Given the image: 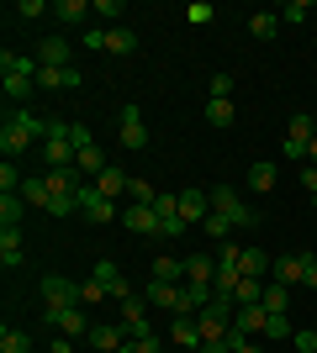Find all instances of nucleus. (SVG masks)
<instances>
[{"label":"nucleus","instance_id":"f257e3e1","mask_svg":"<svg viewBox=\"0 0 317 353\" xmlns=\"http://www.w3.org/2000/svg\"><path fill=\"white\" fill-rule=\"evenodd\" d=\"M48 132H53V121L32 117L27 105H11V111H6V121H0V153L16 163L32 143H48Z\"/></svg>","mask_w":317,"mask_h":353},{"label":"nucleus","instance_id":"f03ea898","mask_svg":"<svg viewBox=\"0 0 317 353\" xmlns=\"http://www.w3.org/2000/svg\"><path fill=\"white\" fill-rule=\"evenodd\" d=\"M37 59H16V53H0V85H6V101H27L32 85H37Z\"/></svg>","mask_w":317,"mask_h":353},{"label":"nucleus","instance_id":"7ed1b4c3","mask_svg":"<svg viewBox=\"0 0 317 353\" xmlns=\"http://www.w3.org/2000/svg\"><path fill=\"white\" fill-rule=\"evenodd\" d=\"M69 137H75V169L85 179H95L101 174V169H111V163H106V153H101V143H95V132L90 127H69Z\"/></svg>","mask_w":317,"mask_h":353},{"label":"nucleus","instance_id":"20e7f679","mask_svg":"<svg viewBox=\"0 0 317 353\" xmlns=\"http://www.w3.org/2000/svg\"><path fill=\"white\" fill-rule=\"evenodd\" d=\"M312 137H317V121L307 117V111H296V117L286 121V143H280V153H286V159H296V163H307Z\"/></svg>","mask_w":317,"mask_h":353},{"label":"nucleus","instance_id":"39448f33","mask_svg":"<svg viewBox=\"0 0 317 353\" xmlns=\"http://www.w3.org/2000/svg\"><path fill=\"white\" fill-rule=\"evenodd\" d=\"M211 211H217V216H227L233 227H254V211L238 201V190H233V185H211Z\"/></svg>","mask_w":317,"mask_h":353},{"label":"nucleus","instance_id":"423d86ee","mask_svg":"<svg viewBox=\"0 0 317 353\" xmlns=\"http://www.w3.org/2000/svg\"><path fill=\"white\" fill-rule=\"evenodd\" d=\"M43 159H48V169H75V137H69L64 121H53V132L43 143Z\"/></svg>","mask_w":317,"mask_h":353},{"label":"nucleus","instance_id":"0eeeda50","mask_svg":"<svg viewBox=\"0 0 317 353\" xmlns=\"http://www.w3.org/2000/svg\"><path fill=\"white\" fill-rule=\"evenodd\" d=\"M48 327H59V338H90V316H85V306H59V311H43Z\"/></svg>","mask_w":317,"mask_h":353},{"label":"nucleus","instance_id":"6e6552de","mask_svg":"<svg viewBox=\"0 0 317 353\" xmlns=\"http://www.w3.org/2000/svg\"><path fill=\"white\" fill-rule=\"evenodd\" d=\"M117 143L127 148V153H143V148H148V127H143V117H137V105H122V121H117Z\"/></svg>","mask_w":317,"mask_h":353},{"label":"nucleus","instance_id":"1a4fd4ad","mask_svg":"<svg viewBox=\"0 0 317 353\" xmlns=\"http://www.w3.org/2000/svg\"><path fill=\"white\" fill-rule=\"evenodd\" d=\"M75 201H79V211H85L90 221H101V227H106V221H122L117 201H106V195H95V185H79V195H75Z\"/></svg>","mask_w":317,"mask_h":353},{"label":"nucleus","instance_id":"9d476101","mask_svg":"<svg viewBox=\"0 0 317 353\" xmlns=\"http://www.w3.org/2000/svg\"><path fill=\"white\" fill-rule=\"evenodd\" d=\"M206 216H211V190H201V185L180 190V221L185 227H201Z\"/></svg>","mask_w":317,"mask_h":353},{"label":"nucleus","instance_id":"9b49d317","mask_svg":"<svg viewBox=\"0 0 317 353\" xmlns=\"http://www.w3.org/2000/svg\"><path fill=\"white\" fill-rule=\"evenodd\" d=\"M43 301H48V311L79 306V285H75V280H64V274H48V280H43Z\"/></svg>","mask_w":317,"mask_h":353},{"label":"nucleus","instance_id":"f8f14e48","mask_svg":"<svg viewBox=\"0 0 317 353\" xmlns=\"http://www.w3.org/2000/svg\"><path fill=\"white\" fill-rule=\"evenodd\" d=\"M122 227H127L133 237H159V211H153V206H137V201H133V206L122 211Z\"/></svg>","mask_w":317,"mask_h":353},{"label":"nucleus","instance_id":"ddd939ff","mask_svg":"<svg viewBox=\"0 0 317 353\" xmlns=\"http://www.w3.org/2000/svg\"><path fill=\"white\" fill-rule=\"evenodd\" d=\"M127 343H133V338H127V327H122V322H95L90 327V348L95 353H117V348H127Z\"/></svg>","mask_w":317,"mask_h":353},{"label":"nucleus","instance_id":"4468645a","mask_svg":"<svg viewBox=\"0 0 317 353\" xmlns=\"http://www.w3.org/2000/svg\"><path fill=\"white\" fill-rule=\"evenodd\" d=\"M270 327V311H265V301H254V306H238L233 311V332L238 338H254V332H265Z\"/></svg>","mask_w":317,"mask_h":353},{"label":"nucleus","instance_id":"2eb2a0df","mask_svg":"<svg viewBox=\"0 0 317 353\" xmlns=\"http://www.w3.org/2000/svg\"><path fill=\"white\" fill-rule=\"evenodd\" d=\"M143 306H148V301H137V295H133V301H122V327H127V338H153V327H148V311H143Z\"/></svg>","mask_w":317,"mask_h":353},{"label":"nucleus","instance_id":"dca6fc26","mask_svg":"<svg viewBox=\"0 0 317 353\" xmlns=\"http://www.w3.org/2000/svg\"><path fill=\"white\" fill-rule=\"evenodd\" d=\"M95 280L106 285V295H111L117 306H122V301H133V290H127V280H122V269L111 264V259H101V264H95Z\"/></svg>","mask_w":317,"mask_h":353},{"label":"nucleus","instance_id":"f3484780","mask_svg":"<svg viewBox=\"0 0 317 353\" xmlns=\"http://www.w3.org/2000/svg\"><path fill=\"white\" fill-rule=\"evenodd\" d=\"M21 201L37 211H59V195H53V185L48 179H21Z\"/></svg>","mask_w":317,"mask_h":353},{"label":"nucleus","instance_id":"a211bd4d","mask_svg":"<svg viewBox=\"0 0 317 353\" xmlns=\"http://www.w3.org/2000/svg\"><path fill=\"white\" fill-rule=\"evenodd\" d=\"M302 274H307V253H280L270 269V280H280V285H302Z\"/></svg>","mask_w":317,"mask_h":353},{"label":"nucleus","instance_id":"6ab92c4d","mask_svg":"<svg viewBox=\"0 0 317 353\" xmlns=\"http://www.w3.org/2000/svg\"><path fill=\"white\" fill-rule=\"evenodd\" d=\"M90 185H95V195H106V201H122V195L133 190V179L122 174V169H101V174H95Z\"/></svg>","mask_w":317,"mask_h":353},{"label":"nucleus","instance_id":"aec40b11","mask_svg":"<svg viewBox=\"0 0 317 353\" xmlns=\"http://www.w3.org/2000/svg\"><path fill=\"white\" fill-rule=\"evenodd\" d=\"M37 85H43V90H79V85H85V74H79L75 63H69V69H37Z\"/></svg>","mask_w":317,"mask_h":353},{"label":"nucleus","instance_id":"412c9836","mask_svg":"<svg viewBox=\"0 0 317 353\" xmlns=\"http://www.w3.org/2000/svg\"><path fill=\"white\" fill-rule=\"evenodd\" d=\"M153 280H164V285H185V259H175V253H159L148 264Z\"/></svg>","mask_w":317,"mask_h":353},{"label":"nucleus","instance_id":"4be33fe9","mask_svg":"<svg viewBox=\"0 0 317 353\" xmlns=\"http://www.w3.org/2000/svg\"><path fill=\"white\" fill-rule=\"evenodd\" d=\"M37 63L43 69H69V43L64 37H43L37 43Z\"/></svg>","mask_w":317,"mask_h":353},{"label":"nucleus","instance_id":"5701e85b","mask_svg":"<svg viewBox=\"0 0 317 353\" xmlns=\"http://www.w3.org/2000/svg\"><path fill=\"white\" fill-rule=\"evenodd\" d=\"M249 37H254V43H275V37H280V16L275 11H254L249 16Z\"/></svg>","mask_w":317,"mask_h":353},{"label":"nucleus","instance_id":"b1692460","mask_svg":"<svg viewBox=\"0 0 317 353\" xmlns=\"http://www.w3.org/2000/svg\"><path fill=\"white\" fill-rule=\"evenodd\" d=\"M211 280H217V259L191 253V259H185V285H211Z\"/></svg>","mask_w":317,"mask_h":353},{"label":"nucleus","instance_id":"393cba45","mask_svg":"<svg viewBox=\"0 0 317 353\" xmlns=\"http://www.w3.org/2000/svg\"><path fill=\"white\" fill-rule=\"evenodd\" d=\"M169 338L180 343L185 353H201V327H196V316H175V327H169Z\"/></svg>","mask_w":317,"mask_h":353},{"label":"nucleus","instance_id":"a878e982","mask_svg":"<svg viewBox=\"0 0 317 353\" xmlns=\"http://www.w3.org/2000/svg\"><path fill=\"white\" fill-rule=\"evenodd\" d=\"M53 16H59L64 27H79V21H90V16H95V6H90V0H59Z\"/></svg>","mask_w":317,"mask_h":353},{"label":"nucleus","instance_id":"bb28decb","mask_svg":"<svg viewBox=\"0 0 317 353\" xmlns=\"http://www.w3.org/2000/svg\"><path fill=\"white\" fill-rule=\"evenodd\" d=\"M0 264L21 269V227H0Z\"/></svg>","mask_w":317,"mask_h":353},{"label":"nucleus","instance_id":"cd10ccee","mask_svg":"<svg viewBox=\"0 0 317 353\" xmlns=\"http://www.w3.org/2000/svg\"><path fill=\"white\" fill-rule=\"evenodd\" d=\"M270 269H275V259H265V248H243L238 274H249V280H270Z\"/></svg>","mask_w":317,"mask_h":353},{"label":"nucleus","instance_id":"c85d7f7f","mask_svg":"<svg viewBox=\"0 0 317 353\" xmlns=\"http://www.w3.org/2000/svg\"><path fill=\"white\" fill-rule=\"evenodd\" d=\"M275 174H280V169H275L270 159H254V163H249V190L270 195V190H275Z\"/></svg>","mask_w":317,"mask_h":353},{"label":"nucleus","instance_id":"c756f323","mask_svg":"<svg viewBox=\"0 0 317 353\" xmlns=\"http://www.w3.org/2000/svg\"><path fill=\"white\" fill-rule=\"evenodd\" d=\"M106 53H137V32L122 21V27H106Z\"/></svg>","mask_w":317,"mask_h":353},{"label":"nucleus","instance_id":"7c9ffc66","mask_svg":"<svg viewBox=\"0 0 317 353\" xmlns=\"http://www.w3.org/2000/svg\"><path fill=\"white\" fill-rule=\"evenodd\" d=\"M238 121V105L233 101H206V127H217V132H227Z\"/></svg>","mask_w":317,"mask_h":353},{"label":"nucleus","instance_id":"2f4dec72","mask_svg":"<svg viewBox=\"0 0 317 353\" xmlns=\"http://www.w3.org/2000/svg\"><path fill=\"white\" fill-rule=\"evenodd\" d=\"M286 306H291V285L265 280V311H270V316H286Z\"/></svg>","mask_w":317,"mask_h":353},{"label":"nucleus","instance_id":"473e14b6","mask_svg":"<svg viewBox=\"0 0 317 353\" xmlns=\"http://www.w3.org/2000/svg\"><path fill=\"white\" fill-rule=\"evenodd\" d=\"M21 211H27L21 190H16V195H0V227H21Z\"/></svg>","mask_w":317,"mask_h":353},{"label":"nucleus","instance_id":"72a5a7b5","mask_svg":"<svg viewBox=\"0 0 317 353\" xmlns=\"http://www.w3.org/2000/svg\"><path fill=\"white\" fill-rule=\"evenodd\" d=\"M0 353H32V338L21 327H0Z\"/></svg>","mask_w":317,"mask_h":353},{"label":"nucleus","instance_id":"f704fd0d","mask_svg":"<svg viewBox=\"0 0 317 353\" xmlns=\"http://www.w3.org/2000/svg\"><path fill=\"white\" fill-rule=\"evenodd\" d=\"M275 16H280V27H286V21H291V27H302L307 16H312V0H286Z\"/></svg>","mask_w":317,"mask_h":353},{"label":"nucleus","instance_id":"c9c22d12","mask_svg":"<svg viewBox=\"0 0 317 353\" xmlns=\"http://www.w3.org/2000/svg\"><path fill=\"white\" fill-rule=\"evenodd\" d=\"M201 232H206L211 243H227V232H233V221H227V216H217V211H211V216L201 221Z\"/></svg>","mask_w":317,"mask_h":353},{"label":"nucleus","instance_id":"e433bc0d","mask_svg":"<svg viewBox=\"0 0 317 353\" xmlns=\"http://www.w3.org/2000/svg\"><path fill=\"white\" fill-rule=\"evenodd\" d=\"M106 301H111V295H106L101 280H85V285H79V306H106Z\"/></svg>","mask_w":317,"mask_h":353},{"label":"nucleus","instance_id":"4c0bfd02","mask_svg":"<svg viewBox=\"0 0 317 353\" xmlns=\"http://www.w3.org/2000/svg\"><path fill=\"white\" fill-rule=\"evenodd\" d=\"M95 16H101V21H111V27H122L127 6H122V0H95Z\"/></svg>","mask_w":317,"mask_h":353},{"label":"nucleus","instance_id":"58836bf2","mask_svg":"<svg viewBox=\"0 0 317 353\" xmlns=\"http://www.w3.org/2000/svg\"><path fill=\"white\" fill-rule=\"evenodd\" d=\"M206 95H211V101H227V95H233V74H211V79H206Z\"/></svg>","mask_w":317,"mask_h":353},{"label":"nucleus","instance_id":"ea45409f","mask_svg":"<svg viewBox=\"0 0 317 353\" xmlns=\"http://www.w3.org/2000/svg\"><path fill=\"white\" fill-rule=\"evenodd\" d=\"M16 190H21V174H16V163L6 159L0 163V195H16Z\"/></svg>","mask_w":317,"mask_h":353},{"label":"nucleus","instance_id":"a19ab883","mask_svg":"<svg viewBox=\"0 0 317 353\" xmlns=\"http://www.w3.org/2000/svg\"><path fill=\"white\" fill-rule=\"evenodd\" d=\"M211 16H217V11H211L206 0H196V6H185V21H191V27H206Z\"/></svg>","mask_w":317,"mask_h":353},{"label":"nucleus","instance_id":"79ce46f5","mask_svg":"<svg viewBox=\"0 0 317 353\" xmlns=\"http://www.w3.org/2000/svg\"><path fill=\"white\" fill-rule=\"evenodd\" d=\"M243 264V248L238 243H222V253H217V269H238Z\"/></svg>","mask_w":317,"mask_h":353},{"label":"nucleus","instance_id":"37998d69","mask_svg":"<svg viewBox=\"0 0 317 353\" xmlns=\"http://www.w3.org/2000/svg\"><path fill=\"white\" fill-rule=\"evenodd\" d=\"M85 48H90V53H106V27H101V21L85 27Z\"/></svg>","mask_w":317,"mask_h":353},{"label":"nucleus","instance_id":"c03bdc74","mask_svg":"<svg viewBox=\"0 0 317 353\" xmlns=\"http://www.w3.org/2000/svg\"><path fill=\"white\" fill-rule=\"evenodd\" d=\"M11 16H16V21H32V16H48V6H43V0H21Z\"/></svg>","mask_w":317,"mask_h":353},{"label":"nucleus","instance_id":"a18cd8bd","mask_svg":"<svg viewBox=\"0 0 317 353\" xmlns=\"http://www.w3.org/2000/svg\"><path fill=\"white\" fill-rule=\"evenodd\" d=\"M180 232H191L180 221V211H175V216H159V237H180Z\"/></svg>","mask_w":317,"mask_h":353},{"label":"nucleus","instance_id":"49530a36","mask_svg":"<svg viewBox=\"0 0 317 353\" xmlns=\"http://www.w3.org/2000/svg\"><path fill=\"white\" fill-rule=\"evenodd\" d=\"M291 343H296V353H317V332H291Z\"/></svg>","mask_w":317,"mask_h":353},{"label":"nucleus","instance_id":"de8ad7c7","mask_svg":"<svg viewBox=\"0 0 317 353\" xmlns=\"http://www.w3.org/2000/svg\"><path fill=\"white\" fill-rule=\"evenodd\" d=\"M265 338H291V322H286V316H270V327H265Z\"/></svg>","mask_w":317,"mask_h":353},{"label":"nucleus","instance_id":"09e8293b","mask_svg":"<svg viewBox=\"0 0 317 353\" xmlns=\"http://www.w3.org/2000/svg\"><path fill=\"white\" fill-rule=\"evenodd\" d=\"M227 348H233V353H265V348H254L249 338H238V332H227Z\"/></svg>","mask_w":317,"mask_h":353},{"label":"nucleus","instance_id":"8fccbe9b","mask_svg":"<svg viewBox=\"0 0 317 353\" xmlns=\"http://www.w3.org/2000/svg\"><path fill=\"white\" fill-rule=\"evenodd\" d=\"M302 185H307V190L317 195V169H312V163H302Z\"/></svg>","mask_w":317,"mask_h":353},{"label":"nucleus","instance_id":"3c124183","mask_svg":"<svg viewBox=\"0 0 317 353\" xmlns=\"http://www.w3.org/2000/svg\"><path fill=\"white\" fill-rule=\"evenodd\" d=\"M137 353H159V338H137Z\"/></svg>","mask_w":317,"mask_h":353},{"label":"nucleus","instance_id":"603ef678","mask_svg":"<svg viewBox=\"0 0 317 353\" xmlns=\"http://www.w3.org/2000/svg\"><path fill=\"white\" fill-rule=\"evenodd\" d=\"M53 353H75V343H69V338H53Z\"/></svg>","mask_w":317,"mask_h":353},{"label":"nucleus","instance_id":"864d4df0","mask_svg":"<svg viewBox=\"0 0 317 353\" xmlns=\"http://www.w3.org/2000/svg\"><path fill=\"white\" fill-rule=\"evenodd\" d=\"M307 163H312V169H317V137H312V148H307Z\"/></svg>","mask_w":317,"mask_h":353},{"label":"nucleus","instance_id":"5fc2aeb1","mask_svg":"<svg viewBox=\"0 0 317 353\" xmlns=\"http://www.w3.org/2000/svg\"><path fill=\"white\" fill-rule=\"evenodd\" d=\"M117 353H137V343H127V348H117Z\"/></svg>","mask_w":317,"mask_h":353},{"label":"nucleus","instance_id":"6e6d98bb","mask_svg":"<svg viewBox=\"0 0 317 353\" xmlns=\"http://www.w3.org/2000/svg\"><path fill=\"white\" fill-rule=\"evenodd\" d=\"M312 211H317V195H312Z\"/></svg>","mask_w":317,"mask_h":353}]
</instances>
